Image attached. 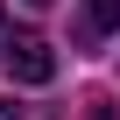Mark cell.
I'll return each mask as SVG.
<instances>
[{
	"label": "cell",
	"mask_w": 120,
	"mask_h": 120,
	"mask_svg": "<svg viewBox=\"0 0 120 120\" xmlns=\"http://www.w3.org/2000/svg\"><path fill=\"white\" fill-rule=\"evenodd\" d=\"M0 64H7L14 85H49V78H56V49H49L35 28H21V35L0 42Z\"/></svg>",
	"instance_id": "6da1fadb"
},
{
	"label": "cell",
	"mask_w": 120,
	"mask_h": 120,
	"mask_svg": "<svg viewBox=\"0 0 120 120\" xmlns=\"http://www.w3.org/2000/svg\"><path fill=\"white\" fill-rule=\"evenodd\" d=\"M113 28H120V0H78V21H71V42L78 49H99Z\"/></svg>",
	"instance_id": "7a4b0ae2"
},
{
	"label": "cell",
	"mask_w": 120,
	"mask_h": 120,
	"mask_svg": "<svg viewBox=\"0 0 120 120\" xmlns=\"http://www.w3.org/2000/svg\"><path fill=\"white\" fill-rule=\"evenodd\" d=\"M0 120H56V113H49V106H14L7 92H0Z\"/></svg>",
	"instance_id": "3957f363"
},
{
	"label": "cell",
	"mask_w": 120,
	"mask_h": 120,
	"mask_svg": "<svg viewBox=\"0 0 120 120\" xmlns=\"http://www.w3.org/2000/svg\"><path fill=\"white\" fill-rule=\"evenodd\" d=\"M28 7H49V0H28Z\"/></svg>",
	"instance_id": "277c9868"
}]
</instances>
